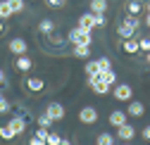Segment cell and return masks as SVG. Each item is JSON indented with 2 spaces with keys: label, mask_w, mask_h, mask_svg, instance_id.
I'll return each mask as SVG.
<instances>
[{
  "label": "cell",
  "mask_w": 150,
  "mask_h": 145,
  "mask_svg": "<svg viewBox=\"0 0 150 145\" xmlns=\"http://www.w3.org/2000/svg\"><path fill=\"white\" fill-rule=\"evenodd\" d=\"M136 29H138V17H134V14H129L126 19L117 26V36L119 38H134V33H136Z\"/></svg>",
  "instance_id": "1"
},
{
  "label": "cell",
  "mask_w": 150,
  "mask_h": 145,
  "mask_svg": "<svg viewBox=\"0 0 150 145\" xmlns=\"http://www.w3.org/2000/svg\"><path fill=\"white\" fill-rule=\"evenodd\" d=\"M69 43L71 45H91L93 43V38H91V31H83V29H79V26H74L71 31H69Z\"/></svg>",
  "instance_id": "2"
},
{
  "label": "cell",
  "mask_w": 150,
  "mask_h": 145,
  "mask_svg": "<svg viewBox=\"0 0 150 145\" xmlns=\"http://www.w3.org/2000/svg\"><path fill=\"white\" fill-rule=\"evenodd\" d=\"M112 95H115V100H119V102H129L131 98H134V88H131L129 83H115L112 86Z\"/></svg>",
  "instance_id": "3"
},
{
  "label": "cell",
  "mask_w": 150,
  "mask_h": 145,
  "mask_svg": "<svg viewBox=\"0 0 150 145\" xmlns=\"http://www.w3.org/2000/svg\"><path fill=\"white\" fill-rule=\"evenodd\" d=\"M88 86H91L93 93H98V95H107V93H110V88H112V86H107L105 81H100V74L88 76Z\"/></svg>",
  "instance_id": "4"
},
{
  "label": "cell",
  "mask_w": 150,
  "mask_h": 145,
  "mask_svg": "<svg viewBox=\"0 0 150 145\" xmlns=\"http://www.w3.org/2000/svg\"><path fill=\"white\" fill-rule=\"evenodd\" d=\"M45 114H48L52 121H62V119H64V107H62L60 102H48Z\"/></svg>",
  "instance_id": "5"
},
{
  "label": "cell",
  "mask_w": 150,
  "mask_h": 145,
  "mask_svg": "<svg viewBox=\"0 0 150 145\" xmlns=\"http://www.w3.org/2000/svg\"><path fill=\"white\" fill-rule=\"evenodd\" d=\"M79 121L86 124V126H88V124H96V121H98V110H96V107H91V105L83 107V110L79 112Z\"/></svg>",
  "instance_id": "6"
},
{
  "label": "cell",
  "mask_w": 150,
  "mask_h": 145,
  "mask_svg": "<svg viewBox=\"0 0 150 145\" xmlns=\"http://www.w3.org/2000/svg\"><path fill=\"white\" fill-rule=\"evenodd\" d=\"M7 48H10V52H14V55H26L29 43H26L24 38H12V41L7 43Z\"/></svg>",
  "instance_id": "7"
},
{
  "label": "cell",
  "mask_w": 150,
  "mask_h": 145,
  "mask_svg": "<svg viewBox=\"0 0 150 145\" xmlns=\"http://www.w3.org/2000/svg\"><path fill=\"white\" fill-rule=\"evenodd\" d=\"M7 126L12 129L14 136H22V133L26 131V119H22V117H12V119L7 121Z\"/></svg>",
  "instance_id": "8"
},
{
  "label": "cell",
  "mask_w": 150,
  "mask_h": 145,
  "mask_svg": "<svg viewBox=\"0 0 150 145\" xmlns=\"http://www.w3.org/2000/svg\"><path fill=\"white\" fill-rule=\"evenodd\" d=\"M79 29H83V31H93V29H96V14H93V12L81 14V17H79Z\"/></svg>",
  "instance_id": "9"
},
{
  "label": "cell",
  "mask_w": 150,
  "mask_h": 145,
  "mask_svg": "<svg viewBox=\"0 0 150 145\" xmlns=\"http://www.w3.org/2000/svg\"><path fill=\"white\" fill-rule=\"evenodd\" d=\"M134 136H136V129H134L131 124H122V126H117V138H122L124 143H129Z\"/></svg>",
  "instance_id": "10"
},
{
  "label": "cell",
  "mask_w": 150,
  "mask_h": 145,
  "mask_svg": "<svg viewBox=\"0 0 150 145\" xmlns=\"http://www.w3.org/2000/svg\"><path fill=\"white\" fill-rule=\"evenodd\" d=\"M145 112V105L138 102V100H129V107H126V114L129 117H143Z\"/></svg>",
  "instance_id": "11"
},
{
  "label": "cell",
  "mask_w": 150,
  "mask_h": 145,
  "mask_svg": "<svg viewBox=\"0 0 150 145\" xmlns=\"http://www.w3.org/2000/svg\"><path fill=\"white\" fill-rule=\"evenodd\" d=\"M43 88H45V81H41L38 76H31V79H26V90H29V93H41Z\"/></svg>",
  "instance_id": "12"
},
{
  "label": "cell",
  "mask_w": 150,
  "mask_h": 145,
  "mask_svg": "<svg viewBox=\"0 0 150 145\" xmlns=\"http://www.w3.org/2000/svg\"><path fill=\"white\" fill-rule=\"evenodd\" d=\"M126 117H129L126 112H122V110H115V112L110 114V119H107V121H110V126H115V129H117V126L126 124Z\"/></svg>",
  "instance_id": "13"
},
{
  "label": "cell",
  "mask_w": 150,
  "mask_h": 145,
  "mask_svg": "<svg viewBox=\"0 0 150 145\" xmlns=\"http://www.w3.org/2000/svg\"><path fill=\"white\" fill-rule=\"evenodd\" d=\"M33 67V62L26 57V55H17V60H14V69L17 71H29Z\"/></svg>",
  "instance_id": "14"
},
{
  "label": "cell",
  "mask_w": 150,
  "mask_h": 145,
  "mask_svg": "<svg viewBox=\"0 0 150 145\" xmlns=\"http://www.w3.org/2000/svg\"><path fill=\"white\" fill-rule=\"evenodd\" d=\"M100 81H105L107 86H115V83H117V71H115V69L100 71Z\"/></svg>",
  "instance_id": "15"
},
{
  "label": "cell",
  "mask_w": 150,
  "mask_h": 145,
  "mask_svg": "<svg viewBox=\"0 0 150 145\" xmlns=\"http://www.w3.org/2000/svg\"><path fill=\"white\" fill-rule=\"evenodd\" d=\"M107 10V0H91V12L93 14H105Z\"/></svg>",
  "instance_id": "16"
},
{
  "label": "cell",
  "mask_w": 150,
  "mask_h": 145,
  "mask_svg": "<svg viewBox=\"0 0 150 145\" xmlns=\"http://www.w3.org/2000/svg\"><path fill=\"white\" fill-rule=\"evenodd\" d=\"M122 48H124L126 55H136V52H138V41H136V38H126Z\"/></svg>",
  "instance_id": "17"
},
{
  "label": "cell",
  "mask_w": 150,
  "mask_h": 145,
  "mask_svg": "<svg viewBox=\"0 0 150 145\" xmlns=\"http://www.w3.org/2000/svg\"><path fill=\"white\" fill-rule=\"evenodd\" d=\"M74 57H81V60H86V57H91V45H74Z\"/></svg>",
  "instance_id": "18"
},
{
  "label": "cell",
  "mask_w": 150,
  "mask_h": 145,
  "mask_svg": "<svg viewBox=\"0 0 150 145\" xmlns=\"http://www.w3.org/2000/svg\"><path fill=\"white\" fill-rule=\"evenodd\" d=\"M126 10H129V14H134V17H138V12L143 10V5L138 3V0H129V3H126Z\"/></svg>",
  "instance_id": "19"
},
{
  "label": "cell",
  "mask_w": 150,
  "mask_h": 145,
  "mask_svg": "<svg viewBox=\"0 0 150 145\" xmlns=\"http://www.w3.org/2000/svg\"><path fill=\"white\" fill-rule=\"evenodd\" d=\"M14 12H12V7L7 5V0H3V3H0V19H10Z\"/></svg>",
  "instance_id": "20"
},
{
  "label": "cell",
  "mask_w": 150,
  "mask_h": 145,
  "mask_svg": "<svg viewBox=\"0 0 150 145\" xmlns=\"http://www.w3.org/2000/svg\"><path fill=\"white\" fill-rule=\"evenodd\" d=\"M52 31H55V22H52V19H43V22H41V33L48 36V33H52Z\"/></svg>",
  "instance_id": "21"
},
{
  "label": "cell",
  "mask_w": 150,
  "mask_h": 145,
  "mask_svg": "<svg viewBox=\"0 0 150 145\" xmlns=\"http://www.w3.org/2000/svg\"><path fill=\"white\" fill-rule=\"evenodd\" d=\"M43 5L50 7V10H62L67 5V0H43Z\"/></svg>",
  "instance_id": "22"
},
{
  "label": "cell",
  "mask_w": 150,
  "mask_h": 145,
  "mask_svg": "<svg viewBox=\"0 0 150 145\" xmlns=\"http://www.w3.org/2000/svg\"><path fill=\"white\" fill-rule=\"evenodd\" d=\"M0 138H3V140H14L17 136L12 133V129H10V126L5 124V126H0Z\"/></svg>",
  "instance_id": "23"
},
{
  "label": "cell",
  "mask_w": 150,
  "mask_h": 145,
  "mask_svg": "<svg viewBox=\"0 0 150 145\" xmlns=\"http://www.w3.org/2000/svg\"><path fill=\"white\" fill-rule=\"evenodd\" d=\"M96 145H115V138H112L110 133H100L98 140H96Z\"/></svg>",
  "instance_id": "24"
},
{
  "label": "cell",
  "mask_w": 150,
  "mask_h": 145,
  "mask_svg": "<svg viewBox=\"0 0 150 145\" xmlns=\"http://www.w3.org/2000/svg\"><path fill=\"white\" fill-rule=\"evenodd\" d=\"M36 124H38V126H43V129H50L52 119H50L48 114H41V117H36Z\"/></svg>",
  "instance_id": "25"
},
{
  "label": "cell",
  "mask_w": 150,
  "mask_h": 145,
  "mask_svg": "<svg viewBox=\"0 0 150 145\" xmlns=\"http://www.w3.org/2000/svg\"><path fill=\"white\" fill-rule=\"evenodd\" d=\"M7 5H10L12 12L17 14V12H22V10H24V0H7Z\"/></svg>",
  "instance_id": "26"
},
{
  "label": "cell",
  "mask_w": 150,
  "mask_h": 145,
  "mask_svg": "<svg viewBox=\"0 0 150 145\" xmlns=\"http://www.w3.org/2000/svg\"><path fill=\"white\" fill-rule=\"evenodd\" d=\"M96 62H98V69H100V71H107V69H112V62H110L107 57H98Z\"/></svg>",
  "instance_id": "27"
},
{
  "label": "cell",
  "mask_w": 150,
  "mask_h": 145,
  "mask_svg": "<svg viewBox=\"0 0 150 145\" xmlns=\"http://www.w3.org/2000/svg\"><path fill=\"white\" fill-rule=\"evenodd\" d=\"M86 74H88V76H93V74H100L98 62H86Z\"/></svg>",
  "instance_id": "28"
},
{
  "label": "cell",
  "mask_w": 150,
  "mask_h": 145,
  "mask_svg": "<svg viewBox=\"0 0 150 145\" xmlns=\"http://www.w3.org/2000/svg\"><path fill=\"white\" fill-rule=\"evenodd\" d=\"M57 143H60V133H52V131H48L45 145H57Z\"/></svg>",
  "instance_id": "29"
},
{
  "label": "cell",
  "mask_w": 150,
  "mask_h": 145,
  "mask_svg": "<svg viewBox=\"0 0 150 145\" xmlns=\"http://www.w3.org/2000/svg\"><path fill=\"white\" fill-rule=\"evenodd\" d=\"M48 41H50L52 45H62V43H64V41H62V36H57L55 31H52V33H48Z\"/></svg>",
  "instance_id": "30"
},
{
  "label": "cell",
  "mask_w": 150,
  "mask_h": 145,
  "mask_svg": "<svg viewBox=\"0 0 150 145\" xmlns=\"http://www.w3.org/2000/svg\"><path fill=\"white\" fill-rule=\"evenodd\" d=\"M138 50L148 52V50H150V38H141V41H138Z\"/></svg>",
  "instance_id": "31"
},
{
  "label": "cell",
  "mask_w": 150,
  "mask_h": 145,
  "mask_svg": "<svg viewBox=\"0 0 150 145\" xmlns=\"http://www.w3.org/2000/svg\"><path fill=\"white\" fill-rule=\"evenodd\" d=\"M105 26V14H96V29H103Z\"/></svg>",
  "instance_id": "32"
},
{
  "label": "cell",
  "mask_w": 150,
  "mask_h": 145,
  "mask_svg": "<svg viewBox=\"0 0 150 145\" xmlns=\"http://www.w3.org/2000/svg\"><path fill=\"white\" fill-rule=\"evenodd\" d=\"M0 112H10V102H7L3 95H0Z\"/></svg>",
  "instance_id": "33"
},
{
  "label": "cell",
  "mask_w": 150,
  "mask_h": 145,
  "mask_svg": "<svg viewBox=\"0 0 150 145\" xmlns=\"http://www.w3.org/2000/svg\"><path fill=\"white\" fill-rule=\"evenodd\" d=\"M29 145H45V140L38 138V136H33V138H29Z\"/></svg>",
  "instance_id": "34"
},
{
  "label": "cell",
  "mask_w": 150,
  "mask_h": 145,
  "mask_svg": "<svg viewBox=\"0 0 150 145\" xmlns=\"http://www.w3.org/2000/svg\"><path fill=\"white\" fill-rule=\"evenodd\" d=\"M141 136H143V140H145V143H150V124L143 129V133H141Z\"/></svg>",
  "instance_id": "35"
},
{
  "label": "cell",
  "mask_w": 150,
  "mask_h": 145,
  "mask_svg": "<svg viewBox=\"0 0 150 145\" xmlns=\"http://www.w3.org/2000/svg\"><path fill=\"white\" fill-rule=\"evenodd\" d=\"M57 145H71V140H67V138H60V143Z\"/></svg>",
  "instance_id": "36"
},
{
  "label": "cell",
  "mask_w": 150,
  "mask_h": 145,
  "mask_svg": "<svg viewBox=\"0 0 150 145\" xmlns=\"http://www.w3.org/2000/svg\"><path fill=\"white\" fill-rule=\"evenodd\" d=\"M5 33V24H3V19H0V36Z\"/></svg>",
  "instance_id": "37"
},
{
  "label": "cell",
  "mask_w": 150,
  "mask_h": 145,
  "mask_svg": "<svg viewBox=\"0 0 150 145\" xmlns=\"http://www.w3.org/2000/svg\"><path fill=\"white\" fill-rule=\"evenodd\" d=\"M3 81H5V74H3V69H0V86H3Z\"/></svg>",
  "instance_id": "38"
},
{
  "label": "cell",
  "mask_w": 150,
  "mask_h": 145,
  "mask_svg": "<svg viewBox=\"0 0 150 145\" xmlns=\"http://www.w3.org/2000/svg\"><path fill=\"white\" fill-rule=\"evenodd\" d=\"M145 62H148V64H150V50H148V52H145Z\"/></svg>",
  "instance_id": "39"
},
{
  "label": "cell",
  "mask_w": 150,
  "mask_h": 145,
  "mask_svg": "<svg viewBox=\"0 0 150 145\" xmlns=\"http://www.w3.org/2000/svg\"><path fill=\"white\" fill-rule=\"evenodd\" d=\"M145 10H148V12H150V0H148V3H145Z\"/></svg>",
  "instance_id": "40"
},
{
  "label": "cell",
  "mask_w": 150,
  "mask_h": 145,
  "mask_svg": "<svg viewBox=\"0 0 150 145\" xmlns=\"http://www.w3.org/2000/svg\"><path fill=\"white\" fill-rule=\"evenodd\" d=\"M145 24H148V26H150V12H148V19H145Z\"/></svg>",
  "instance_id": "41"
},
{
  "label": "cell",
  "mask_w": 150,
  "mask_h": 145,
  "mask_svg": "<svg viewBox=\"0 0 150 145\" xmlns=\"http://www.w3.org/2000/svg\"><path fill=\"white\" fill-rule=\"evenodd\" d=\"M122 145H129V143H122Z\"/></svg>",
  "instance_id": "42"
}]
</instances>
